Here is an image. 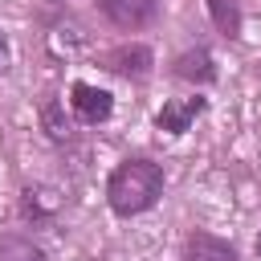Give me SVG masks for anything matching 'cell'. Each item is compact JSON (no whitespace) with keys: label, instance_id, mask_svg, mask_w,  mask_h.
<instances>
[{"label":"cell","instance_id":"cell-1","mask_svg":"<svg viewBox=\"0 0 261 261\" xmlns=\"http://www.w3.org/2000/svg\"><path fill=\"white\" fill-rule=\"evenodd\" d=\"M159 196H163V171H159V163H151V159H126V163H118L110 171L106 200H110V208L118 216H139Z\"/></svg>","mask_w":261,"mask_h":261},{"label":"cell","instance_id":"cell-2","mask_svg":"<svg viewBox=\"0 0 261 261\" xmlns=\"http://www.w3.org/2000/svg\"><path fill=\"white\" fill-rule=\"evenodd\" d=\"M204 98L200 94H192V98H171V102H163V110L155 114V126L159 130H167V135H184L200 114H204Z\"/></svg>","mask_w":261,"mask_h":261},{"label":"cell","instance_id":"cell-3","mask_svg":"<svg viewBox=\"0 0 261 261\" xmlns=\"http://www.w3.org/2000/svg\"><path fill=\"white\" fill-rule=\"evenodd\" d=\"M69 94H73V98H69V102H73V114H77L82 122H90V126H94V122H106L110 110H114V98H110L106 90H98V86L77 82Z\"/></svg>","mask_w":261,"mask_h":261},{"label":"cell","instance_id":"cell-4","mask_svg":"<svg viewBox=\"0 0 261 261\" xmlns=\"http://www.w3.org/2000/svg\"><path fill=\"white\" fill-rule=\"evenodd\" d=\"M102 12L118 24V29H143L155 20L159 0H102Z\"/></svg>","mask_w":261,"mask_h":261},{"label":"cell","instance_id":"cell-5","mask_svg":"<svg viewBox=\"0 0 261 261\" xmlns=\"http://www.w3.org/2000/svg\"><path fill=\"white\" fill-rule=\"evenodd\" d=\"M151 65H155V57H151L147 45H118V49L106 53V69H114L122 77H147Z\"/></svg>","mask_w":261,"mask_h":261},{"label":"cell","instance_id":"cell-6","mask_svg":"<svg viewBox=\"0 0 261 261\" xmlns=\"http://www.w3.org/2000/svg\"><path fill=\"white\" fill-rule=\"evenodd\" d=\"M184 261H241L237 249L212 232H192L188 245H184Z\"/></svg>","mask_w":261,"mask_h":261},{"label":"cell","instance_id":"cell-7","mask_svg":"<svg viewBox=\"0 0 261 261\" xmlns=\"http://www.w3.org/2000/svg\"><path fill=\"white\" fill-rule=\"evenodd\" d=\"M175 77L184 82H216V61L208 49H188L175 57Z\"/></svg>","mask_w":261,"mask_h":261},{"label":"cell","instance_id":"cell-8","mask_svg":"<svg viewBox=\"0 0 261 261\" xmlns=\"http://www.w3.org/2000/svg\"><path fill=\"white\" fill-rule=\"evenodd\" d=\"M20 212H24V220H49V216L57 212V196H53L49 188H24Z\"/></svg>","mask_w":261,"mask_h":261},{"label":"cell","instance_id":"cell-9","mask_svg":"<svg viewBox=\"0 0 261 261\" xmlns=\"http://www.w3.org/2000/svg\"><path fill=\"white\" fill-rule=\"evenodd\" d=\"M208 12L224 37H241V4L237 0H208Z\"/></svg>","mask_w":261,"mask_h":261},{"label":"cell","instance_id":"cell-10","mask_svg":"<svg viewBox=\"0 0 261 261\" xmlns=\"http://www.w3.org/2000/svg\"><path fill=\"white\" fill-rule=\"evenodd\" d=\"M0 261H45V249L29 237H0Z\"/></svg>","mask_w":261,"mask_h":261},{"label":"cell","instance_id":"cell-11","mask_svg":"<svg viewBox=\"0 0 261 261\" xmlns=\"http://www.w3.org/2000/svg\"><path fill=\"white\" fill-rule=\"evenodd\" d=\"M41 118H45V130H49V139H53V143H65V139H69V122H65V114H61V106H57V102H45Z\"/></svg>","mask_w":261,"mask_h":261},{"label":"cell","instance_id":"cell-12","mask_svg":"<svg viewBox=\"0 0 261 261\" xmlns=\"http://www.w3.org/2000/svg\"><path fill=\"white\" fill-rule=\"evenodd\" d=\"M4 53H8V49H4V33H0V69H4Z\"/></svg>","mask_w":261,"mask_h":261},{"label":"cell","instance_id":"cell-13","mask_svg":"<svg viewBox=\"0 0 261 261\" xmlns=\"http://www.w3.org/2000/svg\"><path fill=\"white\" fill-rule=\"evenodd\" d=\"M257 253H261V237H257Z\"/></svg>","mask_w":261,"mask_h":261}]
</instances>
